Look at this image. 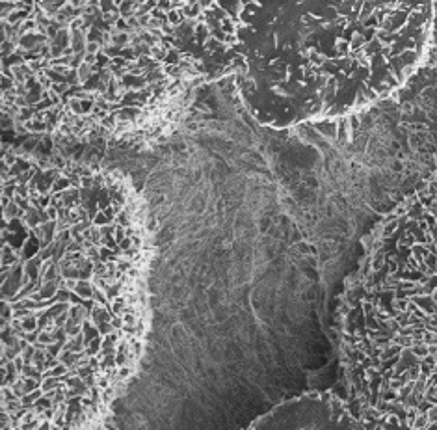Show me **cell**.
I'll use <instances>...</instances> for the list:
<instances>
[{
	"instance_id": "obj_1",
	"label": "cell",
	"mask_w": 437,
	"mask_h": 430,
	"mask_svg": "<svg viewBox=\"0 0 437 430\" xmlns=\"http://www.w3.org/2000/svg\"><path fill=\"white\" fill-rule=\"evenodd\" d=\"M0 211V430H115L149 335L153 237L121 173L39 159Z\"/></svg>"
},
{
	"instance_id": "obj_2",
	"label": "cell",
	"mask_w": 437,
	"mask_h": 430,
	"mask_svg": "<svg viewBox=\"0 0 437 430\" xmlns=\"http://www.w3.org/2000/svg\"><path fill=\"white\" fill-rule=\"evenodd\" d=\"M433 2H227L224 75L260 125L350 118L419 73Z\"/></svg>"
},
{
	"instance_id": "obj_4",
	"label": "cell",
	"mask_w": 437,
	"mask_h": 430,
	"mask_svg": "<svg viewBox=\"0 0 437 430\" xmlns=\"http://www.w3.org/2000/svg\"><path fill=\"white\" fill-rule=\"evenodd\" d=\"M169 8H171V2H156V4H155V13H156V15H166ZM173 37H175V35H173ZM173 54L177 56L179 65H183V67H188V63H186V58H184L183 52L175 49V51H173ZM188 69H190V67H188ZM192 71H194V69H192Z\"/></svg>"
},
{
	"instance_id": "obj_3",
	"label": "cell",
	"mask_w": 437,
	"mask_h": 430,
	"mask_svg": "<svg viewBox=\"0 0 437 430\" xmlns=\"http://www.w3.org/2000/svg\"><path fill=\"white\" fill-rule=\"evenodd\" d=\"M340 324L363 430H435V183L372 231Z\"/></svg>"
}]
</instances>
